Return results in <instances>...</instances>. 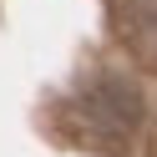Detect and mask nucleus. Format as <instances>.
Wrapping results in <instances>:
<instances>
[{"instance_id":"obj_1","label":"nucleus","mask_w":157,"mask_h":157,"mask_svg":"<svg viewBox=\"0 0 157 157\" xmlns=\"http://www.w3.org/2000/svg\"><path fill=\"white\" fill-rule=\"evenodd\" d=\"M86 122L96 132H127L137 122V91L117 76H101V81L86 91Z\"/></svg>"}]
</instances>
